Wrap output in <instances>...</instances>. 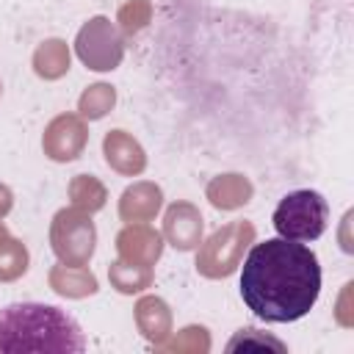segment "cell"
Listing matches in <instances>:
<instances>
[{"label":"cell","mask_w":354,"mask_h":354,"mask_svg":"<svg viewBox=\"0 0 354 354\" xmlns=\"http://www.w3.org/2000/svg\"><path fill=\"white\" fill-rule=\"evenodd\" d=\"M321 293V266L310 246L288 238H268L252 246L241 268L243 304L268 324L304 318Z\"/></svg>","instance_id":"1"},{"label":"cell","mask_w":354,"mask_h":354,"mask_svg":"<svg viewBox=\"0 0 354 354\" xmlns=\"http://www.w3.org/2000/svg\"><path fill=\"white\" fill-rule=\"evenodd\" d=\"M0 351H86V337L72 315L53 304L17 301L0 310Z\"/></svg>","instance_id":"2"},{"label":"cell","mask_w":354,"mask_h":354,"mask_svg":"<svg viewBox=\"0 0 354 354\" xmlns=\"http://www.w3.org/2000/svg\"><path fill=\"white\" fill-rule=\"evenodd\" d=\"M329 221V205L318 191L301 188L279 199L274 210V230L288 241H318Z\"/></svg>","instance_id":"3"}]
</instances>
